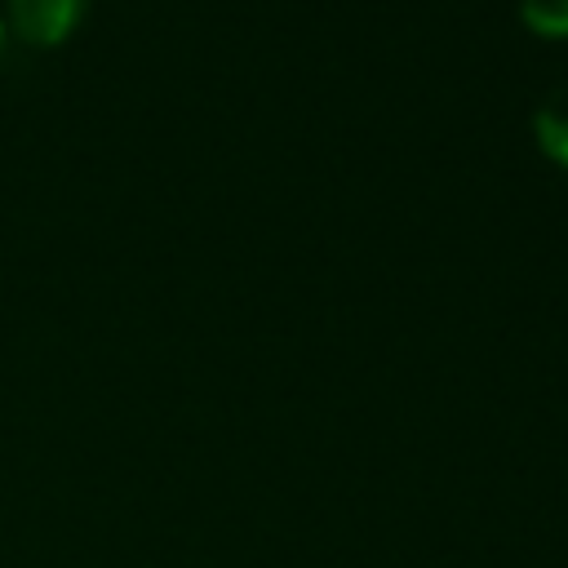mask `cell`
Listing matches in <instances>:
<instances>
[{
    "label": "cell",
    "instance_id": "3",
    "mask_svg": "<svg viewBox=\"0 0 568 568\" xmlns=\"http://www.w3.org/2000/svg\"><path fill=\"white\" fill-rule=\"evenodd\" d=\"M519 18L537 31V36H568V0H519Z\"/></svg>",
    "mask_w": 568,
    "mask_h": 568
},
{
    "label": "cell",
    "instance_id": "4",
    "mask_svg": "<svg viewBox=\"0 0 568 568\" xmlns=\"http://www.w3.org/2000/svg\"><path fill=\"white\" fill-rule=\"evenodd\" d=\"M0 44H4V18H0Z\"/></svg>",
    "mask_w": 568,
    "mask_h": 568
},
{
    "label": "cell",
    "instance_id": "1",
    "mask_svg": "<svg viewBox=\"0 0 568 568\" xmlns=\"http://www.w3.org/2000/svg\"><path fill=\"white\" fill-rule=\"evenodd\" d=\"M89 0H9V27L31 44H58L75 31Z\"/></svg>",
    "mask_w": 568,
    "mask_h": 568
},
{
    "label": "cell",
    "instance_id": "2",
    "mask_svg": "<svg viewBox=\"0 0 568 568\" xmlns=\"http://www.w3.org/2000/svg\"><path fill=\"white\" fill-rule=\"evenodd\" d=\"M532 133H537V146H541L555 164L568 169V111H559V106L546 102V106L532 115Z\"/></svg>",
    "mask_w": 568,
    "mask_h": 568
}]
</instances>
